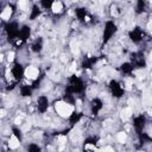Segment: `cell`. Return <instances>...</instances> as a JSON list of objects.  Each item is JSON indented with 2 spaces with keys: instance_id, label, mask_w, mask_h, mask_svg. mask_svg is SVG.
Listing matches in <instances>:
<instances>
[{
  "instance_id": "obj_23",
  "label": "cell",
  "mask_w": 152,
  "mask_h": 152,
  "mask_svg": "<svg viewBox=\"0 0 152 152\" xmlns=\"http://www.w3.org/2000/svg\"><path fill=\"white\" fill-rule=\"evenodd\" d=\"M99 138L97 137H88L86 140H84V145H96Z\"/></svg>"
},
{
  "instance_id": "obj_7",
  "label": "cell",
  "mask_w": 152,
  "mask_h": 152,
  "mask_svg": "<svg viewBox=\"0 0 152 152\" xmlns=\"http://www.w3.org/2000/svg\"><path fill=\"white\" fill-rule=\"evenodd\" d=\"M144 36H145V33H144V31H142V28L140 26H135L134 28L128 31V38L134 44L141 43L142 39H144Z\"/></svg>"
},
{
  "instance_id": "obj_15",
  "label": "cell",
  "mask_w": 152,
  "mask_h": 152,
  "mask_svg": "<svg viewBox=\"0 0 152 152\" xmlns=\"http://www.w3.org/2000/svg\"><path fill=\"white\" fill-rule=\"evenodd\" d=\"M33 90L34 89H33L32 84H23L19 88V91H20V96L21 97H30V96H32Z\"/></svg>"
},
{
  "instance_id": "obj_18",
  "label": "cell",
  "mask_w": 152,
  "mask_h": 152,
  "mask_svg": "<svg viewBox=\"0 0 152 152\" xmlns=\"http://www.w3.org/2000/svg\"><path fill=\"white\" fill-rule=\"evenodd\" d=\"M147 8V0H137V4H135V8H134V12L135 14H142Z\"/></svg>"
},
{
  "instance_id": "obj_6",
  "label": "cell",
  "mask_w": 152,
  "mask_h": 152,
  "mask_svg": "<svg viewBox=\"0 0 152 152\" xmlns=\"http://www.w3.org/2000/svg\"><path fill=\"white\" fill-rule=\"evenodd\" d=\"M131 63L134 65L135 69H144L146 68L147 63H146V59H145V56L142 52L138 51V52H133L131 55Z\"/></svg>"
},
{
  "instance_id": "obj_1",
  "label": "cell",
  "mask_w": 152,
  "mask_h": 152,
  "mask_svg": "<svg viewBox=\"0 0 152 152\" xmlns=\"http://www.w3.org/2000/svg\"><path fill=\"white\" fill-rule=\"evenodd\" d=\"M66 89H69L70 91H72L74 94H82L86 89V84L84 82L82 81L81 77L76 76L75 74L71 75L68 80V86L65 87Z\"/></svg>"
},
{
  "instance_id": "obj_16",
  "label": "cell",
  "mask_w": 152,
  "mask_h": 152,
  "mask_svg": "<svg viewBox=\"0 0 152 152\" xmlns=\"http://www.w3.org/2000/svg\"><path fill=\"white\" fill-rule=\"evenodd\" d=\"M75 15L80 21L86 23L87 18H88V11L84 7H77V8H75Z\"/></svg>"
},
{
  "instance_id": "obj_20",
  "label": "cell",
  "mask_w": 152,
  "mask_h": 152,
  "mask_svg": "<svg viewBox=\"0 0 152 152\" xmlns=\"http://www.w3.org/2000/svg\"><path fill=\"white\" fill-rule=\"evenodd\" d=\"M42 14V10H40V7L38 6V5H33L32 7H31V11H30V15H28V18H30V20H36L39 15Z\"/></svg>"
},
{
  "instance_id": "obj_22",
  "label": "cell",
  "mask_w": 152,
  "mask_h": 152,
  "mask_svg": "<svg viewBox=\"0 0 152 152\" xmlns=\"http://www.w3.org/2000/svg\"><path fill=\"white\" fill-rule=\"evenodd\" d=\"M53 1L55 0H40V7L44 8V10H50L53 5Z\"/></svg>"
},
{
  "instance_id": "obj_24",
  "label": "cell",
  "mask_w": 152,
  "mask_h": 152,
  "mask_svg": "<svg viewBox=\"0 0 152 152\" xmlns=\"http://www.w3.org/2000/svg\"><path fill=\"white\" fill-rule=\"evenodd\" d=\"M42 148H40V146H38L37 144H30L28 146H27V151L28 152H39Z\"/></svg>"
},
{
  "instance_id": "obj_4",
  "label": "cell",
  "mask_w": 152,
  "mask_h": 152,
  "mask_svg": "<svg viewBox=\"0 0 152 152\" xmlns=\"http://www.w3.org/2000/svg\"><path fill=\"white\" fill-rule=\"evenodd\" d=\"M108 88H109L112 96L115 99H121L125 94V88L118 80H110L108 83Z\"/></svg>"
},
{
  "instance_id": "obj_14",
  "label": "cell",
  "mask_w": 152,
  "mask_h": 152,
  "mask_svg": "<svg viewBox=\"0 0 152 152\" xmlns=\"http://www.w3.org/2000/svg\"><path fill=\"white\" fill-rule=\"evenodd\" d=\"M119 69H120V71H121L122 74H125V75H132L135 68H134V65L131 63V61H127V62L121 63L120 66H119Z\"/></svg>"
},
{
  "instance_id": "obj_21",
  "label": "cell",
  "mask_w": 152,
  "mask_h": 152,
  "mask_svg": "<svg viewBox=\"0 0 152 152\" xmlns=\"http://www.w3.org/2000/svg\"><path fill=\"white\" fill-rule=\"evenodd\" d=\"M11 132H12L13 137H14L19 142H21V141H23V133H21V131H20L18 127L12 126V127H11Z\"/></svg>"
},
{
  "instance_id": "obj_8",
  "label": "cell",
  "mask_w": 152,
  "mask_h": 152,
  "mask_svg": "<svg viewBox=\"0 0 152 152\" xmlns=\"http://www.w3.org/2000/svg\"><path fill=\"white\" fill-rule=\"evenodd\" d=\"M145 126H146V116L144 114L134 116V119H133V127H134V131H135V133L138 135L144 132Z\"/></svg>"
},
{
  "instance_id": "obj_11",
  "label": "cell",
  "mask_w": 152,
  "mask_h": 152,
  "mask_svg": "<svg viewBox=\"0 0 152 152\" xmlns=\"http://www.w3.org/2000/svg\"><path fill=\"white\" fill-rule=\"evenodd\" d=\"M103 108V101L100 97H94L90 101V112L93 115H97Z\"/></svg>"
},
{
  "instance_id": "obj_17",
  "label": "cell",
  "mask_w": 152,
  "mask_h": 152,
  "mask_svg": "<svg viewBox=\"0 0 152 152\" xmlns=\"http://www.w3.org/2000/svg\"><path fill=\"white\" fill-rule=\"evenodd\" d=\"M82 118H83V113H82V112L74 110V112L69 115L68 120H69V124H70L71 126H74V125H76V124H78V122H80V120H81Z\"/></svg>"
},
{
  "instance_id": "obj_25",
  "label": "cell",
  "mask_w": 152,
  "mask_h": 152,
  "mask_svg": "<svg viewBox=\"0 0 152 152\" xmlns=\"http://www.w3.org/2000/svg\"><path fill=\"white\" fill-rule=\"evenodd\" d=\"M42 80H43V75H42V76H39V77H37V78L31 83V84H32V87H33V89H37V88L39 87V84H40V81H42Z\"/></svg>"
},
{
  "instance_id": "obj_5",
  "label": "cell",
  "mask_w": 152,
  "mask_h": 152,
  "mask_svg": "<svg viewBox=\"0 0 152 152\" xmlns=\"http://www.w3.org/2000/svg\"><path fill=\"white\" fill-rule=\"evenodd\" d=\"M11 74L15 82H20L25 76V66L20 62H14L11 66Z\"/></svg>"
},
{
  "instance_id": "obj_10",
  "label": "cell",
  "mask_w": 152,
  "mask_h": 152,
  "mask_svg": "<svg viewBox=\"0 0 152 152\" xmlns=\"http://www.w3.org/2000/svg\"><path fill=\"white\" fill-rule=\"evenodd\" d=\"M50 107V101H49V97L45 96V95H40L37 97V110L42 114H44L45 112H48Z\"/></svg>"
},
{
  "instance_id": "obj_9",
  "label": "cell",
  "mask_w": 152,
  "mask_h": 152,
  "mask_svg": "<svg viewBox=\"0 0 152 152\" xmlns=\"http://www.w3.org/2000/svg\"><path fill=\"white\" fill-rule=\"evenodd\" d=\"M30 37H31V27L28 25H23L20 27V31H19V36H18L17 42H18L19 45L25 44L28 40Z\"/></svg>"
},
{
  "instance_id": "obj_13",
  "label": "cell",
  "mask_w": 152,
  "mask_h": 152,
  "mask_svg": "<svg viewBox=\"0 0 152 152\" xmlns=\"http://www.w3.org/2000/svg\"><path fill=\"white\" fill-rule=\"evenodd\" d=\"M62 100L66 103V104H70V106H75L76 103V97H75V94L72 91H70L69 89L65 88V91L62 96Z\"/></svg>"
},
{
  "instance_id": "obj_3",
  "label": "cell",
  "mask_w": 152,
  "mask_h": 152,
  "mask_svg": "<svg viewBox=\"0 0 152 152\" xmlns=\"http://www.w3.org/2000/svg\"><path fill=\"white\" fill-rule=\"evenodd\" d=\"M4 30H5V33H6L7 39L10 42H14L18 39L20 27H19L17 21H7L4 26Z\"/></svg>"
},
{
  "instance_id": "obj_12",
  "label": "cell",
  "mask_w": 152,
  "mask_h": 152,
  "mask_svg": "<svg viewBox=\"0 0 152 152\" xmlns=\"http://www.w3.org/2000/svg\"><path fill=\"white\" fill-rule=\"evenodd\" d=\"M99 61V57L97 56H90V57H84L82 59V63H81V66L83 69H93V66L96 64V62Z\"/></svg>"
},
{
  "instance_id": "obj_2",
  "label": "cell",
  "mask_w": 152,
  "mask_h": 152,
  "mask_svg": "<svg viewBox=\"0 0 152 152\" xmlns=\"http://www.w3.org/2000/svg\"><path fill=\"white\" fill-rule=\"evenodd\" d=\"M118 31V26L113 21V20H107L104 23V26H103V31H102V45L107 44L112 37Z\"/></svg>"
},
{
  "instance_id": "obj_19",
  "label": "cell",
  "mask_w": 152,
  "mask_h": 152,
  "mask_svg": "<svg viewBox=\"0 0 152 152\" xmlns=\"http://www.w3.org/2000/svg\"><path fill=\"white\" fill-rule=\"evenodd\" d=\"M31 50H32V52H34V53H39V52H42V50H43V39H42V37L37 38V39L32 43V45H31Z\"/></svg>"
}]
</instances>
